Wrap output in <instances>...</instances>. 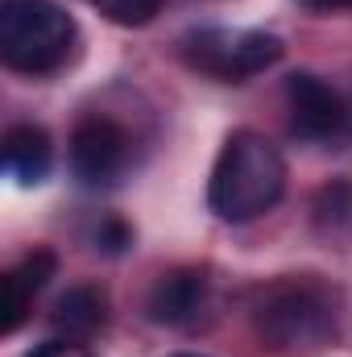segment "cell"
Returning <instances> with one entry per match:
<instances>
[{
    "label": "cell",
    "mask_w": 352,
    "mask_h": 357,
    "mask_svg": "<svg viewBox=\"0 0 352 357\" xmlns=\"http://www.w3.org/2000/svg\"><path fill=\"white\" fill-rule=\"evenodd\" d=\"M249 324L273 354H311L336 341L340 295L311 274L273 278L249 291Z\"/></svg>",
    "instance_id": "obj_1"
},
{
    "label": "cell",
    "mask_w": 352,
    "mask_h": 357,
    "mask_svg": "<svg viewBox=\"0 0 352 357\" xmlns=\"http://www.w3.org/2000/svg\"><path fill=\"white\" fill-rule=\"evenodd\" d=\"M286 191V158L257 129H232L207 178V208L224 225H249L265 216Z\"/></svg>",
    "instance_id": "obj_2"
},
{
    "label": "cell",
    "mask_w": 352,
    "mask_h": 357,
    "mask_svg": "<svg viewBox=\"0 0 352 357\" xmlns=\"http://www.w3.org/2000/svg\"><path fill=\"white\" fill-rule=\"evenodd\" d=\"M79 42L75 17L54 0H0V63L21 75H54Z\"/></svg>",
    "instance_id": "obj_3"
},
{
    "label": "cell",
    "mask_w": 352,
    "mask_h": 357,
    "mask_svg": "<svg viewBox=\"0 0 352 357\" xmlns=\"http://www.w3.org/2000/svg\"><path fill=\"white\" fill-rule=\"evenodd\" d=\"M182 63L220 84H245L282 59V38L265 29H191L178 42Z\"/></svg>",
    "instance_id": "obj_4"
},
{
    "label": "cell",
    "mask_w": 352,
    "mask_h": 357,
    "mask_svg": "<svg viewBox=\"0 0 352 357\" xmlns=\"http://www.w3.org/2000/svg\"><path fill=\"white\" fill-rule=\"evenodd\" d=\"M71 175L83 187H116L133 167V133L108 116V112H88L71 129Z\"/></svg>",
    "instance_id": "obj_5"
},
{
    "label": "cell",
    "mask_w": 352,
    "mask_h": 357,
    "mask_svg": "<svg viewBox=\"0 0 352 357\" xmlns=\"http://www.w3.org/2000/svg\"><path fill=\"white\" fill-rule=\"evenodd\" d=\"M286 108H290V133L303 142H336L352 121L349 100L311 71L286 75Z\"/></svg>",
    "instance_id": "obj_6"
},
{
    "label": "cell",
    "mask_w": 352,
    "mask_h": 357,
    "mask_svg": "<svg viewBox=\"0 0 352 357\" xmlns=\"http://www.w3.org/2000/svg\"><path fill=\"white\" fill-rule=\"evenodd\" d=\"M207 291H211L207 270H199V266L166 270V274L150 287L145 312H150V320L170 324V328L195 324V320H199V312L207 307Z\"/></svg>",
    "instance_id": "obj_7"
},
{
    "label": "cell",
    "mask_w": 352,
    "mask_h": 357,
    "mask_svg": "<svg viewBox=\"0 0 352 357\" xmlns=\"http://www.w3.org/2000/svg\"><path fill=\"white\" fill-rule=\"evenodd\" d=\"M54 270H58V258L50 250H33L17 266H8L0 274V333L4 337H13L25 324V316L33 307V295L54 278Z\"/></svg>",
    "instance_id": "obj_8"
},
{
    "label": "cell",
    "mask_w": 352,
    "mask_h": 357,
    "mask_svg": "<svg viewBox=\"0 0 352 357\" xmlns=\"http://www.w3.org/2000/svg\"><path fill=\"white\" fill-rule=\"evenodd\" d=\"M0 158H4V171L21 187H38V183H46L50 167H54V142L42 125H13V129H4Z\"/></svg>",
    "instance_id": "obj_9"
},
{
    "label": "cell",
    "mask_w": 352,
    "mask_h": 357,
    "mask_svg": "<svg viewBox=\"0 0 352 357\" xmlns=\"http://www.w3.org/2000/svg\"><path fill=\"white\" fill-rule=\"evenodd\" d=\"M50 324L71 337V341H88L95 337L104 324H108V295L91 282H79V287H67L58 299H54V312H50Z\"/></svg>",
    "instance_id": "obj_10"
},
{
    "label": "cell",
    "mask_w": 352,
    "mask_h": 357,
    "mask_svg": "<svg viewBox=\"0 0 352 357\" xmlns=\"http://www.w3.org/2000/svg\"><path fill=\"white\" fill-rule=\"evenodd\" d=\"M95 13H104L112 25H129V29H137V25H150L158 13H162V4L166 0H88Z\"/></svg>",
    "instance_id": "obj_11"
},
{
    "label": "cell",
    "mask_w": 352,
    "mask_h": 357,
    "mask_svg": "<svg viewBox=\"0 0 352 357\" xmlns=\"http://www.w3.org/2000/svg\"><path fill=\"white\" fill-rule=\"evenodd\" d=\"M129 245H133V229H129L125 220L108 216V220L95 229V250H99V254H125Z\"/></svg>",
    "instance_id": "obj_12"
},
{
    "label": "cell",
    "mask_w": 352,
    "mask_h": 357,
    "mask_svg": "<svg viewBox=\"0 0 352 357\" xmlns=\"http://www.w3.org/2000/svg\"><path fill=\"white\" fill-rule=\"evenodd\" d=\"M25 357H95L88 349V341H71V337H54V341H46V345H38L33 354Z\"/></svg>",
    "instance_id": "obj_13"
},
{
    "label": "cell",
    "mask_w": 352,
    "mask_h": 357,
    "mask_svg": "<svg viewBox=\"0 0 352 357\" xmlns=\"http://www.w3.org/2000/svg\"><path fill=\"white\" fill-rule=\"evenodd\" d=\"M311 13H340V8H352V0H303Z\"/></svg>",
    "instance_id": "obj_14"
},
{
    "label": "cell",
    "mask_w": 352,
    "mask_h": 357,
    "mask_svg": "<svg viewBox=\"0 0 352 357\" xmlns=\"http://www.w3.org/2000/svg\"><path fill=\"white\" fill-rule=\"evenodd\" d=\"M175 357H203V354H175Z\"/></svg>",
    "instance_id": "obj_15"
}]
</instances>
